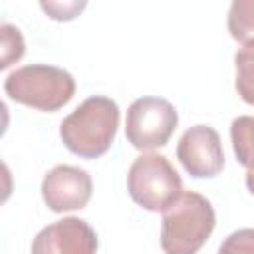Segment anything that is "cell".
Segmentation results:
<instances>
[{
    "label": "cell",
    "mask_w": 254,
    "mask_h": 254,
    "mask_svg": "<svg viewBox=\"0 0 254 254\" xmlns=\"http://www.w3.org/2000/svg\"><path fill=\"white\" fill-rule=\"evenodd\" d=\"M119 127V107L111 97L91 95L60 125L64 145L81 159H97L109 151Z\"/></svg>",
    "instance_id": "obj_1"
},
{
    "label": "cell",
    "mask_w": 254,
    "mask_h": 254,
    "mask_svg": "<svg viewBox=\"0 0 254 254\" xmlns=\"http://www.w3.org/2000/svg\"><path fill=\"white\" fill-rule=\"evenodd\" d=\"M216 224L210 200L198 192H183L161 220V248L165 254H196Z\"/></svg>",
    "instance_id": "obj_2"
},
{
    "label": "cell",
    "mask_w": 254,
    "mask_h": 254,
    "mask_svg": "<svg viewBox=\"0 0 254 254\" xmlns=\"http://www.w3.org/2000/svg\"><path fill=\"white\" fill-rule=\"evenodd\" d=\"M4 91L16 103L52 113L69 103L75 93V79L62 67L32 64L14 69L4 81Z\"/></svg>",
    "instance_id": "obj_3"
},
{
    "label": "cell",
    "mask_w": 254,
    "mask_h": 254,
    "mask_svg": "<svg viewBox=\"0 0 254 254\" xmlns=\"http://www.w3.org/2000/svg\"><path fill=\"white\" fill-rule=\"evenodd\" d=\"M127 190L145 210L165 212L183 194V181L165 155L143 153L129 167Z\"/></svg>",
    "instance_id": "obj_4"
},
{
    "label": "cell",
    "mask_w": 254,
    "mask_h": 254,
    "mask_svg": "<svg viewBox=\"0 0 254 254\" xmlns=\"http://www.w3.org/2000/svg\"><path fill=\"white\" fill-rule=\"evenodd\" d=\"M179 115L171 101L163 97L135 99L125 117V137L139 151H153L171 139L177 129Z\"/></svg>",
    "instance_id": "obj_5"
},
{
    "label": "cell",
    "mask_w": 254,
    "mask_h": 254,
    "mask_svg": "<svg viewBox=\"0 0 254 254\" xmlns=\"http://www.w3.org/2000/svg\"><path fill=\"white\" fill-rule=\"evenodd\" d=\"M177 159L194 179L216 177L224 167V151L216 129L210 125L189 127L177 143Z\"/></svg>",
    "instance_id": "obj_6"
},
{
    "label": "cell",
    "mask_w": 254,
    "mask_h": 254,
    "mask_svg": "<svg viewBox=\"0 0 254 254\" xmlns=\"http://www.w3.org/2000/svg\"><path fill=\"white\" fill-rule=\"evenodd\" d=\"M93 192L91 177L85 169L73 165H56L44 175L42 198L54 212H69L83 208Z\"/></svg>",
    "instance_id": "obj_7"
},
{
    "label": "cell",
    "mask_w": 254,
    "mask_h": 254,
    "mask_svg": "<svg viewBox=\"0 0 254 254\" xmlns=\"http://www.w3.org/2000/svg\"><path fill=\"white\" fill-rule=\"evenodd\" d=\"M97 234L77 216H65L42 228L32 240V254H95Z\"/></svg>",
    "instance_id": "obj_8"
},
{
    "label": "cell",
    "mask_w": 254,
    "mask_h": 254,
    "mask_svg": "<svg viewBox=\"0 0 254 254\" xmlns=\"http://www.w3.org/2000/svg\"><path fill=\"white\" fill-rule=\"evenodd\" d=\"M230 141L236 161L254 171V115H238L230 123Z\"/></svg>",
    "instance_id": "obj_9"
},
{
    "label": "cell",
    "mask_w": 254,
    "mask_h": 254,
    "mask_svg": "<svg viewBox=\"0 0 254 254\" xmlns=\"http://www.w3.org/2000/svg\"><path fill=\"white\" fill-rule=\"evenodd\" d=\"M234 65H236L234 87L246 103L254 105V40L244 44L234 54Z\"/></svg>",
    "instance_id": "obj_10"
},
{
    "label": "cell",
    "mask_w": 254,
    "mask_h": 254,
    "mask_svg": "<svg viewBox=\"0 0 254 254\" xmlns=\"http://www.w3.org/2000/svg\"><path fill=\"white\" fill-rule=\"evenodd\" d=\"M228 32L236 42L254 40V0H234L228 10Z\"/></svg>",
    "instance_id": "obj_11"
},
{
    "label": "cell",
    "mask_w": 254,
    "mask_h": 254,
    "mask_svg": "<svg viewBox=\"0 0 254 254\" xmlns=\"http://www.w3.org/2000/svg\"><path fill=\"white\" fill-rule=\"evenodd\" d=\"M0 32H2V64H0V67L6 69L24 56V38H22L20 30L8 22H4L0 26Z\"/></svg>",
    "instance_id": "obj_12"
},
{
    "label": "cell",
    "mask_w": 254,
    "mask_h": 254,
    "mask_svg": "<svg viewBox=\"0 0 254 254\" xmlns=\"http://www.w3.org/2000/svg\"><path fill=\"white\" fill-rule=\"evenodd\" d=\"M218 254H254V228H240L228 234Z\"/></svg>",
    "instance_id": "obj_13"
},
{
    "label": "cell",
    "mask_w": 254,
    "mask_h": 254,
    "mask_svg": "<svg viewBox=\"0 0 254 254\" xmlns=\"http://www.w3.org/2000/svg\"><path fill=\"white\" fill-rule=\"evenodd\" d=\"M40 8L52 20L67 22V20H73L85 8V2H40Z\"/></svg>",
    "instance_id": "obj_14"
},
{
    "label": "cell",
    "mask_w": 254,
    "mask_h": 254,
    "mask_svg": "<svg viewBox=\"0 0 254 254\" xmlns=\"http://www.w3.org/2000/svg\"><path fill=\"white\" fill-rule=\"evenodd\" d=\"M246 189H248L250 194H254V171L246 173Z\"/></svg>",
    "instance_id": "obj_15"
}]
</instances>
